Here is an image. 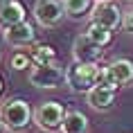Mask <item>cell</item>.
<instances>
[{
    "label": "cell",
    "instance_id": "7c38bea8",
    "mask_svg": "<svg viewBox=\"0 0 133 133\" xmlns=\"http://www.w3.org/2000/svg\"><path fill=\"white\" fill-rule=\"evenodd\" d=\"M61 133H88V117L81 111H68L61 124Z\"/></svg>",
    "mask_w": 133,
    "mask_h": 133
},
{
    "label": "cell",
    "instance_id": "d6986e66",
    "mask_svg": "<svg viewBox=\"0 0 133 133\" xmlns=\"http://www.w3.org/2000/svg\"><path fill=\"white\" fill-rule=\"evenodd\" d=\"M0 92H2V79H0Z\"/></svg>",
    "mask_w": 133,
    "mask_h": 133
},
{
    "label": "cell",
    "instance_id": "3957f363",
    "mask_svg": "<svg viewBox=\"0 0 133 133\" xmlns=\"http://www.w3.org/2000/svg\"><path fill=\"white\" fill-rule=\"evenodd\" d=\"M27 81L34 88L54 90V88H59L61 81H65V70L56 61L54 63H34L29 75H27Z\"/></svg>",
    "mask_w": 133,
    "mask_h": 133
},
{
    "label": "cell",
    "instance_id": "7a4b0ae2",
    "mask_svg": "<svg viewBox=\"0 0 133 133\" xmlns=\"http://www.w3.org/2000/svg\"><path fill=\"white\" fill-rule=\"evenodd\" d=\"M34 113L29 108V104L21 97L7 99L0 104V119H2V126L11 133H18L23 129H27V124L32 122Z\"/></svg>",
    "mask_w": 133,
    "mask_h": 133
},
{
    "label": "cell",
    "instance_id": "8992f818",
    "mask_svg": "<svg viewBox=\"0 0 133 133\" xmlns=\"http://www.w3.org/2000/svg\"><path fill=\"white\" fill-rule=\"evenodd\" d=\"M122 21H124V14L119 11V7L115 2H111V0H99L90 9V23H97V25L111 29V32L117 29L122 25Z\"/></svg>",
    "mask_w": 133,
    "mask_h": 133
},
{
    "label": "cell",
    "instance_id": "ffe728a7",
    "mask_svg": "<svg viewBox=\"0 0 133 133\" xmlns=\"http://www.w3.org/2000/svg\"><path fill=\"white\" fill-rule=\"evenodd\" d=\"M5 2H7V0H0V5H5Z\"/></svg>",
    "mask_w": 133,
    "mask_h": 133
},
{
    "label": "cell",
    "instance_id": "5bb4252c",
    "mask_svg": "<svg viewBox=\"0 0 133 133\" xmlns=\"http://www.w3.org/2000/svg\"><path fill=\"white\" fill-rule=\"evenodd\" d=\"M29 56H32V63H54L56 61V52L52 45H36L29 52Z\"/></svg>",
    "mask_w": 133,
    "mask_h": 133
},
{
    "label": "cell",
    "instance_id": "e0dca14e",
    "mask_svg": "<svg viewBox=\"0 0 133 133\" xmlns=\"http://www.w3.org/2000/svg\"><path fill=\"white\" fill-rule=\"evenodd\" d=\"M122 27H124L126 32H131V34H133V7L124 11V21H122Z\"/></svg>",
    "mask_w": 133,
    "mask_h": 133
},
{
    "label": "cell",
    "instance_id": "277c9868",
    "mask_svg": "<svg viewBox=\"0 0 133 133\" xmlns=\"http://www.w3.org/2000/svg\"><path fill=\"white\" fill-rule=\"evenodd\" d=\"M99 86L108 88H119V86L133 84V63L129 59H115L99 72Z\"/></svg>",
    "mask_w": 133,
    "mask_h": 133
},
{
    "label": "cell",
    "instance_id": "4fadbf2b",
    "mask_svg": "<svg viewBox=\"0 0 133 133\" xmlns=\"http://www.w3.org/2000/svg\"><path fill=\"white\" fill-rule=\"evenodd\" d=\"M86 34L90 36L97 45H102V48H106V45L113 41V32L106 29V27H102V25H97V23H90V25L86 27Z\"/></svg>",
    "mask_w": 133,
    "mask_h": 133
},
{
    "label": "cell",
    "instance_id": "30bf717a",
    "mask_svg": "<svg viewBox=\"0 0 133 133\" xmlns=\"http://www.w3.org/2000/svg\"><path fill=\"white\" fill-rule=\"evenodd\" d=\"M115 92H117V88H108V86L97 84L90 92H86V102L95 111H108L115 102Z\"/></svg>",
    "mask_w": 133,
    "mask_h": 133
},
{
    "label": "cell",
    "instance_id": "5b68a950",
    "mask_svg": "<svg viewBox=\"0 0 133 133\" xmlns=\"http://www.w3.org/2000/svg\"><path fill=\"white\" fill-rule=\"evenodd\" d=\"M65 108L59 102H43L34 111V122L41 131H61V124L65 119Z\"/></svg>",
    "mask_w": 133,
    "mask_h": 133
},
{
    "label": "cell",
    "instance_id": "6da1fadb",
    "mask_svg": "<svg viewBox=\"0 0 133 133\" xmlns=\"http://www.w3.org/2000/svg\"><path fill=\"white\" fill-rule=\"evenodd\" d=\"M99 68L97 63H79L75 61L72 65L65 68V86L70 92H90L99 81Z\"/></svg>",
    "mask_w": 133,
    "mask_h": 133
},
{
    "label": "cell",
    "instance_id": "ba28073f",
    "mask_svg": "<svg viewBox=\"0 0 133 133\" xmlns=\"http://www.w3.org/2000/svg\"><path fill=\"white\" fill-rule=\"evenodd\" d=\"M72 56L79 63H99V59H102V45H97L84 32V34H79L75 38V43H72Z\"/></svg>",
    "mask_w": 133,
    "mask_h": 133
},
{
    "label": "cell",
    "instance_id": "8fae6325",
    "mask_svg": "<svg viewBox=\"0 0 133 133\" xmlns=\"http://www.w3.org/2000/svg\"><path fill=\"white\" fill-rule=\"evenodd\" d=\"M23 21H25V7L18 0H7L5 5H0V27L2 29L18 25Z\"/></svg>",
    "mask_w": 133,
    "mask_h": 133
},
{
    "label": "cell",
    "instance_id": "44dd1931",
    "mask_svg": "<svg viewBox=\"0 0 133 133\" xmlns=\"http://www.w3.org/2000/svg\"><path fill=\"white\" fill-rule=\"evenodd\" d=\"M95 2H99V0H95Z\"/></svg>",
    "mask_w": 133,
    "mask_h": 133
},
{
    "label": "cell",
    "instance_id": "ac0fdd59",
    "mask_svg": "<svg viewBox=\"0 0 133 133\" xmlns=\"http://www.w3.org/2000/svg\"><path fill=\"white\" fill-rule=\"evenodd\" d=\"M2 129H5V126H2V119H0V131H2Z\"/></svg>",
    "mask_w": 133,
    "mask_h": 133
},
{
    "label": "cell",
    "instance_id": "52a82bcc",
    "mask_svg": "<svg viewBox=\"0 0 133 133\" xmlns=\"http://www.w3.org/2000/svg\"><path fill=\"white\" fill-rule=\"evenodd\" d=\"M65 7L63 0H36L34 5V18L43 27H56L65 18Z\"/></svg>",
    "mask_w": 133,
    "mask_h": 133
},
{
    "label": "cell",
    "instance_id": "9a60e30c",
    "mask_svg": "<svg viewBox=\"0 0 133 133\" xmlns=\"http://www.w3.org/2000/svg\"><path fill=\"white\" fill-rule=\"evenodd\" d=\"M92 0H63V7H65V14L70 18H81V16L90 9Z\"/></svg>",
    "mask_w": 133,
    "mask_h": 133
},
{
    "label": "cell",
    "instance_id": "9c48e42d",
    "mask_svg": "<svg viewBox=\"0 0 133 133\" xmlns=\"http://www.w3.org/2000/svg\"><path fill=\"white\" fill-rule=\"evenodd\" d=\"M2 36H5V41H7L11 48H25V45H32L34 38H36L34 27H32L27 21H23V23H18V25L7 27L5 32H2Z\"/></svg>",
    "mask_w": 133,
    "mask_h": 133
},
{
    "label": "cell",
    "instance_id": "2e32d148",
    "mask_svg": "<svg viewBox=\"0 0 133 133\" xmlns=\"http://www.w3.org/2000/svg\"><path fill=\"white\" fill-rule=\"evenodd\" d=\"M9 65H11L14 70H25V68H29V65H34V63H32V56H27L25 52H16V54L11 56V61H9Z\"/></svg>",
    "mask_w": 133,
    "mask_h": 133
}]
</instances>
